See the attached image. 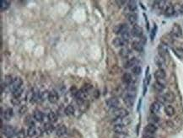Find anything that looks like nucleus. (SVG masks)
<instances>
[{
  "mask_svg": "<svg viewBox=\"0 0 183 138\" xmlns=\"http://www.w3.org/2000/svg\"><path fill=\"white\" fill-rule=\"evenodd\" d=\"M164 98L167 103H172L175 100V95L172 92H167L164 94Z\"/></svg>",
  "mask_w": 183,
  "mask_h": 138,
  "instance_id": "29",
  "label": "nucleus"
},
{
  "mask_svg": "<svg viewBox=\"0 0 183 138\" xmlns=\"http://www.w3.org/2000/svg\"><path fill=\"white\" fill-rule=\"evenodd\" d=\"M156 101L157 102H159L160 104H161V105H164V104H166V99H165V98H164V95H160V96H157L156 97Z\"/></svg>",
  "mask_w": 183,
  "mask_h": 138,
  "instance_id": "43",
  "label": "nucleus"
},
{
  "mask_svg": "<svg viewBox=\"0 0 183 138\" xmlns=\"http://www.w3.org/2000/svg\"><path fill=\"white\" fill-rule=\"evenodd\" d=\"M14 79L11 75H6L4 77V86H10L11 83H13Z\"/></svg>",
  "mask_w": 183,
  "mask_h": 138,
  "instance_id": "37",
  "label": "nucleus"
},
{
  "mask_svg": "<svg viewBox=\"0 0 183 138\" xmlns=\"http://www.w3.org/2000/svg\"><path fill=\"white\" fill-rule=\"evenodd\" d=\"M113 131H115L116 134H123V135L127 134V128L126 127V125H114Z\"/></svg>",
  "mask_w": 183,
  "mask_h": 138,
  "instance_id": "9",
  "label": "nucleus"
},
{
  "mask_svg": "<svg viewBox=\"0 0 183 138\" xmlns=\"http://www.w3.org/2000/svg\"><path fill=\"white\" fill-rule=\"evenodd\" d=\"M122 39H124L126 41H128L129 40H130V38H131V35H132V34H131V32L129 31H125L124 33H122V35H121Z\"/></svg>",
  "mask_w": 183,
  "mask_h": 138,
  "instance_id": "40",
  "label": "nucleus"
},
{
  "mask_svg": "<svg viewBox=\"0 0 183 138\" xmlns=\"http://www.w3.org/2000/svg\"><path fill=\"white\" fill-rule=\"evenodd\" d=\"M131 34H132V35H133L135 37L141 38L143 36V31L139 25H135L133 26V28L131 30Z\"/></svg>",
  "mask_w": 183,
  "mask_h": 138,
  "instance_id": "8",
  "label": "nucleus"
},
{
  "mask_svg": "<svg viewBox=\"0 0 183 138\" xmlns=\"http://www.w3.org/2000/svg\"><path fill=\"white\" fill-rule=\"evenodd\" d=\"M153 89H154L156 92L160 93L165 89V85L162 84V83H160V82L156 81V82L154 83V84H153Z\"/></svg>",
  "mask_w": 183,
  "mask_h": 138,
  "instance_id": "27",
  "label": "nucleus"
},
{
  "mask_svg": "<svg viewBox=\"0 0 183 138\" xmlns=\"http://www.w3.org/2000/svg\"><path fill=\"white\" fill-rule=\"evenodd\" d=\"M47 117H48V120H49V121L51 123H55L58 121V115H57V114H56L55 112H53V111L49 112Z\"/></svg>",
  "mask_w": 183,
  "mask_h": 138,
  "instance_id": "33",
  "label": "nucleus"
},
{
  "mask_svg": "<svg viewBox=\"0 0 183 138\" xmlns=\"http://www.w3.org/2000/svg\"><path fill=\"white\" fill-rule=\"evenodd\" d=\"M127 8H128V10L130 12L134 14V12H136L137 10V3L135 1H129L127 3Z\"/></svg>",
  "mask_w": 183,
  "mask_h": 138,
  "instance_id": "26",
  "label": "nucleus"
},
{
  "mask_svg": "<svg viewBox=\"0 0 183 138\" xmlns=\"http://www.w3.org/2000/svg\"><path fill=\"white\" fill-rule=\"evenodd\" d=\"M3 132L8 138H14L17 136L15 128H14L12 125H5L3 129Z\"/></svg>",
  "mask_w": 183,
  "mask_h": 138,
  "instance_id": "2",
  "label": "nucleus"
},
{
  "mask_svg": "<svg viewBox=\"0 0 183 138\" xmlns=\"http://www.w3.org/2000/svg\"><path fill=\"white\" fill-rule=\"evenodd\" d=\"M27 110H28V108H27V106L23 105V106H21V107L19 108V114H20V115H24V114H25Z\"/></svg>",
  "mask_w": 183,
  "mask_h": 138,
  "instance_id": "45",
  "label": "nucleus"
},
{
  "mask_svg": "<svg viewBox=\"0 0 183 138\" xmlns=\"http://www.w3.org/2000/svg\"><path fill=\"white\" fill-rule=\"evenodd\" d=\"M107 105L110 109H117L118 108V105H120V102L119 100L117 99V98H115V97H112V98H110L107 100Z\"/></svg>",
  "mask_w": 183,
  "mask_h": 138,
  "instance_id": "6",
  "label": "nucleus"
},
{
  "mask_svg": "<svg viewBox=\"0 0 183 138\" xmlns=\"http://www.w3.org/2000/svg\"><path fill=\"white\" fill-rule=\"evenodd\" d=\"M78 90L77 89L76 87H72V88L70 89V92H71V93H72L73 95H74V96L76 95V93H78Z\"/></svg>",
  "mask_w": 183,
  "mask_h": 138,
  "instance_id": "47",
  "label": "nucleus"
},
{
  "mask_svg": "<svg viewBox=\"0 0 183 138\" xmlns=\"http://www.w3.org/2000/svg\"><path fill=\"white\" fill-rule=\"evenodd\" d=\"M10 6V2L9 1H7V0H2L1 1V3H0V7H1V10L2 11H4V10H7Z\"/></svg>",
  "mask_w": 183,
  "mask_h": 138,
  "instance_id": "34",
  "label": "nucleus"
},
{
  "mask_svg": "<svg viewBox=\"0 0 183 138\" xmlns=\"http://www.w3.org/2000/svg\"><path fill=\"white\" fill-rule=\"evenodd\" d=\"M113 115L116 118H126L128 115V111L123 108H117L114 109Z\"/></svg>",
  "mask_w": 183,
  "mask_h": 138,
  "instance_id": "3",
  "label": "nucleus"
},
{
  "mask_svg": "<svg viewBox=\"0 0 183 138\" xmlns=\"http://www.w3.org/2000/svg\"><path fill=\"white\" fill-rule=\"evenodd\" d=\"M131 122L129 118H115L114 121H112V124L114 125H127L129 123Z\"/></svg>",
  "mask_w": 183,
  "mask_h": 138,
  "instance_id": "11",
  "label": "nucleus"
},
{
  "mask_svg": "<svg viewBox=\"0 0 183 138\" xmlns=\"http://www.w3.org/2000/svg\"><path fill=\"white\" fill-rule=\"evenodd\" d=\"M74 113H75V109H74V107L72 105H68L66 107V109H65V114H66L67 115H68V116L74 115Z\"/></svg>",
  "mask_w": 183,
  "mask_h": 138,
  "instance_id": "32",
  "label": "nucleus"
},
{
  "mask_svg": "<svg viewBox=\"0 0 183 138\" xmlns=\"http://www.w3.org/2000/svg\"><path fill=\"white\" fill-rule=\"evenodd\" d=\"M85 92L87 93H90L91 92L92 89H93V88H92L91 85H90V84H88V85H86L84 89H83Z\"/></svg>",
  "mask_w": 183,
  "mask_h": 138,
  "instance_id": "46",
  "label": "nucleus"
},
{
  "mask_svg": "<svg viewBox=\"0 0 183 138\" xmlns=\"http://www.w3.org/2000/svg\"><path fill=\"white\" fill-rule=\"evenodd\" d=\"M156 31H157V26L154 25V29H153L152 31V33H151V39H152V40H154V35H155V34H156Z\"/></svg>",
  "mask_w": 183,
  "mask_h": 138,
  "instance_id": "48",
  "label": "nucleus"
},
{
  "mask_svg": "<svg viewBox=\"0 0 183 138\" xmlns=\"http://www.w3.org/2000/svg\"><path fill=\"white\" fill-rule=\"evenodd\" d=\"M59 99V95L58 93L56 92L55 90H52L49 92V95H48V100L50 103L52 104H56L58 101Z\"/></svg>",
  "mask_w": 183,
  "mask_h": 138,
  "instance_id": "12",
  "label": "nucleus"
},
{
  "mask_svg": "<svg viewBox=\"0 0 183 138\" xmlns=\"http://www.w3.org/2000/svg\"><path fill=\"white\" fill-rule=\"evenodd\" d=\"M87 94L88 93L85 92L83 89H80V90H78V93H76V95H75L77 101H78V102H84L85 100L86 97H87Z\"/></svg>",
  "mask_w": 183,
  "mask_h": 138,
  "instance_id": "15",
  "label": "nucleus"
},
{
  "mask_svg": "<svg viewBox=\"0 0 183 138\" xmlns=\"http://www.w3.org/2000/svg\"><path fill=\"white\" fill-rule=\"evenodd\" d=\"M26 133H27V136H28L29 137H33L36 134V129L35 125L29 126V128H28Z\"/></svg>",
  "mask_w": 183,
  "mask_h": 138,
  "instance_id": "36",
  "label": "nucleus"
},
{
  "mask_svg": "<svg viewBox=\"0 0 183 138\" xmlns=\"http://www.w3.org/2000/svg\"><path fill=\"white\" fill-rule=\"evenodd\" d=\"M22 84H23V80H22V78L19 77H15V78L14 79L13 83H11V85L9 86V87H10V90H11L12 92H15L16 89H19V88L22 87Z\"/></svg>",
  "mask_w": 183,
  "mask_h": 138,
  "instance_id": "5",
  "label": "nucleus"
},
{
  "mask_svg": "<svg viewBox=\"0 0 183 138\" xmlns=\"http://www.w3.org/2000/svg\"><path fill=\"white\" fill-rule=\"evenodd\" d=\"M170 33H171V35H172L174 37L180 38V37L182 35V27H181L178 24H174L173 26H172V28H171Z\"/></svg>",
  "mask_w": 183,
  "mask_h": 138,
  "instance_id": "4",
  "label": "nucleus"
},
{
  "mask_svg": "<svg viewBox=\"0 0 183 138\" xmlns=\"http://www.w3.org/2000/svg\"><path fill=\"white\" fill-rule=\"evenodd\" d=\"M127 42V41H126L124 39H122V37H116L113 40V41H112L114 46H116V47H122V48L126 46Z\"/></svg>",
  "mask_w": 183,
  "mask_h": 138,
  "instance_id": "16",
  "label": "nucleus"
},
{
  "mask_svg": "<svg viewBox=\"0 0 183 138\" xmlns=\"http://www.w3.org/2000/svg\"><path fill=\"white\" fill-rule=\"evenodd\" d=\"M127 19H128V21H129V23L131 24V25H137V16L136 14H130L129 15L127 16Z\"/></svg>",
  "mask_w": 183,
  "mask_h": 138,
  "instance_id": "31",
  "label": "nucleus"
},
{
  "mask_svg": "<svg viewBox=\"0 0 183 138\" xmlns=\"http://www.w3.org/2000/svg\"><path fill=\"white\" fill-rule=\"evenodd\" d=\"M160 109H161V104H160L157 101L153 102L152 104H151V105H150V111H151V113L154 114V115L158 114L160 112Z\"/></svg>",
  "mask_w": 183,
  "mask_h": 138,
  "instance_id": "17",
  "label": "nucleus"
},
{
  "mask_svg": "<svg viewBox=\"0 0 183 138\" xmlns=\"http://www.w3.org/2000/svg\"><path fill=\"white\" fill-rule=\"evenodd\" d=\"M14 115V111L11 108H8L4 112H3V118L6 120V121H9L11 120V118L13 117Z\"/></svg>",
  "mask_w": 183,
  "mask_h": 138,
  "instance_id": "25",
  "label": "nucleus"
},
{
  "mask_svg": "<svg viewBox=\"0 0 183 138\" xmlns=\"http://www.w3.org/2000/svg\"><path fill=\"white\" fill-rule=\"evenodd\" d=\"M132 73H133V74H134V75H136V76L140 75L141 73H142V67H141L140 66H138V65L133 67L132 68Z\"/></svg>",
  "mask_w": 183,
  "mask_h": 138,
  "instance_id": "39",
  "label": "nucleus"
},
{
  "mask_svg": "<svg viewBox=\"0 0 183 138\" xmlns=\"http://www.w3.org/2000/svg\"><path fill=\"white\" fill-rule=\"evenodd\" d=\"M132 48L136 51L141 52V51H143V43H142L141 41H135L132 43Z\"/></svg>",
  "mask_w": 183,
  "mask_h": 138,
  "instance_id": "21",
  "label": "nucleus"
},
{
  "mask_svg": "<svg viewBox=\"0 0 183 138\" xmlns=\"http://www.w3.org/2000/svg\"><path fill=\"white\" fill-rule=\"evenodd\" d=\"M157 131V126L155 125V124L149 123L148 124L144 129H143V134H149V135H154Z\"/></svg>",
  "mask_w": 183,
  "mask_h": 138,
  "instance_id": "7",
  "label": "nucleus"
},
{
  "mask_svg": "<svg viewBox=\"0 0 183 138\" xmlns=\"http://www.w3.org/2000/svg\"><path fill=\"white\" fill-rule=\"evenodd\" d=\"M17 138H25V131L24 130H20L18 133H17Z\"/></svg>",
  "mask_w": 183,
  "mask_h": 138,
  "instance_id": "44",
  "label": "nucleus"
},
{
  "mask_svg": "<svg viewBox=\"0 0 183 138\" xmlns=\"http://www.w3.org/2000/svg\"><path fill=\"white\" fill-rule=\"evenodd\" d=\"M131 54V51L128 49V48H127V47H123L122 48L121 50H120V51H119V55L122 57V58H127V57H128V56Z\"/></svg>",
  "mask_w": 183,
  "mask_h": 138,
  "instance_id": "28",
  "label": "nucleus"
},
{
  "mask_svg": "<svg viewBox=\"0 0 183 138\" xmlns=\"http://www.w3.org/2000/svg\"><path fill=\"white\" fill-rule=\"evenodd\" d=\"M154 76L156 78V80H162V79L166 78V72L163 68H159L154 72Z\"/></svg>",
  "mask_w": 183,
  "mask_h": 138,
  "instance_id": "14",
  "label": "nucleus"
},
{
  "mask_svg": "<svg viewBox=\"0 0 183 138\" xmlns=\"http://www.w3.org/2000/svg\"><path fill=\"white\" fill-rule=\"evenodd\" d=\"M179 13L183 15V4H182V5L180 6V8H179Z\"/></svg>",
  "mask_w": 183,
  "mask_h": 138,
  "instance_id": "51",
  "label": "nucleus"
},
{
  "mask_svg": "<svg viewBox=\"0 0 183 138\" xmlns=\"http://www.w3.org/2000/svg\"><path fill=\"white\" fill-rule=\"evenodd\" d=\"M154 63L156 64V66H158L160 68H162L165 66V58L160 57V55L156 56L154 57Z\"/></svg>",
  "mask_w": 183,
  "mask_h": 138,
  "instance_id": "24",
  "label": "nucleus"
},
{
  "mask_svg": "<svg viewBox=\"0 0 183 138\" xmlns=\"http://www.w3.org/2000/svg\"><path fill=\"white\" fill-rule=\"evenodd\" d=\"M158 51H159V55L162 57L165 58V57H166L168 55V49L166 47V45L165 44H160L158 46Z\"/></svg>",
  "mask_w": 183,
  "mask_h": 138,
  "instance_id": "18",
  "label": "nucleus"
},
{
  "mask_svg": "<svg viewBox=\"0 0 183 138\" xmlns=\"http://www.w3.org/2000/svg\"><path fill=\"white\" fill-rule=\"evenodd\" d=\"M12 103H13L15 105H18L19 104V99H15V98H14V99H12Z\"/></svg>",
  "mask_w": 183,
  "mask_h": 138,
  "instance_id": "49",
  "label": "nucleus"
},
{
  "mask_svg": "<svg viewBox=\"0 0 183 138\" xmlns=\"http://www.w3.org/2000/svg\"><path fill=\"white\" fill-rule=\"evenodd\" d=\"M122 80L125 84L130 85V84L132 83V82H133V77H132V75H131L130 73H124V74L122 75Z\"/></svg>",
  "mask_w": 183,
  "mask_h": 138,
  "instance_id": "23",
  "label": "nucleus"
},
{
  "mask_svg": "<svg viewBox=\"0 0 183 138\" xmlns=\"http://www.w3.org/2000/svg\"><path fill=\"white\" fill-rule=\"evenodd\" d=\"M114 31V33L115 34H117V35H122V33H124L125 31H128V27L126 24H121V25H117L114 27L113 29Z\"/></svg>",
  "mask_w": 183,
  "mask_h": 138,
  "instance_id": "10",
  "label": "nucleus"
},
{
  "mask_svg": "<svg viewBox=\"0 0 183 138\" xmlns=\"http://www.w3.org/2000/svg\"><path fill=\"white\" fill-rule=\"evenodd\" d=\"M136 98V90H127L126 93L123 101L127 107L131 108L134 104V99Z\"/></svg>",
  "mask_w": 183,
  "mask_h": 138,
  "instance_id": "1",
  "label": "nucleus"
},
{
  "mask_svg": "<svg viewBox=\"0 0 183 138\" xmlns=\"http://www.w3.org/2000/svg\"><path fill=\"white\" fill-rule=\"evenodd\" d=\"M25 124H26L28 126H32V125H34V121H33V119H32V117H31V115H29V116H27V117L25 118Z\"/></svg>",
  "mask_w": 183,
  "mask_h": 138,
  "instance_id": "42",
  "label": "nucleus"
},
{
  "mask_svg": "<svg viewBox=\"0 0 183 138\" xmlns=\"http://www.w3.org/2000/svg\"><path fill=\"white\" fill-rule=\"evenodd\" d=\"M44 131H46V133H48V134L52 133L54 131V126H53L52 123H46L44 125Z\"/></svg>",
  "mask_w": 183,
  "mask_h": 138,
  "instance_id": "35",
  "label": "nucleus"
},
{
  "mask_svg": "<svg viewBox=\"0 0 183 138\" xmlns=\"http://www.w3.org/2000/svg\"><path fill=\"white\" fill-rule=\"evenodd\" d=\"M67 127L64 125H59L58 128H57V130H56V135L58 136V137H63V136H65L66 135V133H67Z\"/></svg>",
  "mask_w": 183,
  "mask_h": 138,
  "instance_id": "22",
  "label": "nucleus"
},
{
  "mask_svg": "<svg viewBox=\"0 0 183 138\" xmlns=\"http://www.w3.org/2000/svg\"><path fill=\"white\" fill-rule=\"evenodd\" d=\"M23 92H24V89H23V87H21V88L16 89L15 92H13V97L15 99H19Z\"/></svg>",
  "mask_w": 183,
  "mask_h": 138,
  "instance_id": "38",
  "label": "nucleus"
},
{
  "mask_svg": "<svg viewBox=\"0 0 183 138\" xmlns=\"http://www.w3.org/2000/svg\"><path fill=\"white\" fill-rule=\"evenodd\" d=\"M176 13V10H175V8L172 6V5H167L166 8H165V10H164V14L165 15L167 16V17H171L175 15Z\"/></svg>",
  "mask_w": 183,
  "mask_h": 138,
  "instance_id": "20",
  "label": "nucleus"
},
{
  "mask_svg": "<svg viewBox=\"0 0 183 138\" xmlns=\"http://www.w3.org/2000/svg\"><path fill=\"white\" fill-rule=\"evenodd\" d=\"M48 95H49V92L46 91V90L40 93V99H39V101H44L46 99H48Z\"/></svg>",
  "mask_w": 183,
  "mask_h": 138,
  "instance_id": "41",
  "label": "nucleus"
},
{
  "mask_svg": "<svg viewBox=\"0 0 183 138\" xmlns=\"http://www.w3.org/2000/svg\"><path fill=\"white\" fill-rule=\"evenodd\" d=\"M165 113L168 116H173L175 115V113H176V110H175V109H174L173 106L167 105V106L165 107Z\"/></svg>",
  "mask_w": 183,
  "mask_h": 138,
  "instance_id": "30",
  "label": "nucleus"
},
{
  "mask_svg": "<svg viewBox=\"0 0 183 138\" xmlns=\"http://www.w3.org/2000/svg\"><path fill=\"white\" fill-rule=\"evenodd\" d=\"M142 138H154V135H149V134H143Z\"/></svg>",
  "mask_w": 183,
  "mask_h": 138,
  "instance_id": "50",
  "label": "nucleus"
},
{
  "mask_svg": "<svg viewBox=\"0 0 183 138\" xmlns=\"http://www.w3.org/2000/svg\"><path fill=\"white\" fill-rule=\"evenodd\" d=\"M138 63V60L136 57H132L124 63V67L125 68H133V67L137 66Z\"/></svg>",
  "mask_w": 183,
  "mask_h": 138,
  "instance_id": "13",
  "label": "nucleus"
},
{
  "mask_svg": "<svg viewBox=\"0 0 183 138\" xmlns=\"http://www.w3.org/2000/svg\"><path fill=\"white\" fill-rule=\"evenodd\" d=\"M43 117H44V115H43V113L42 111H40L38 109H36V110L34 111V113H33V118H34L35 121H36L38 122H42L43 121Z\"/></svg>",
  "mask_w": 183,
  "mask_h": 138,
  "instance_id": "19",
  "label": "nucleus"
}]
</instances>
